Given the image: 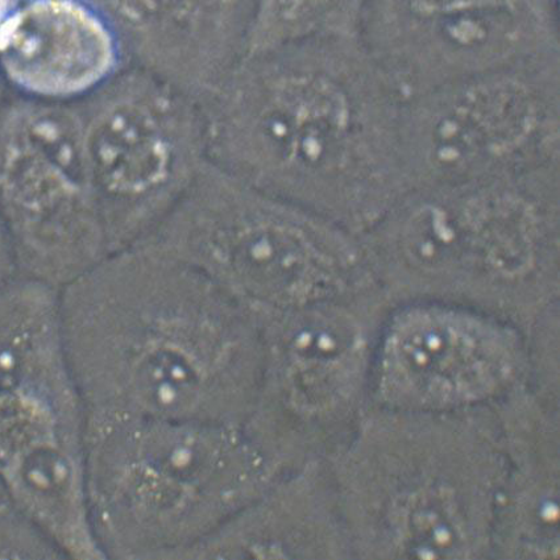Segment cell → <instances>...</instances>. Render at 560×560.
<instances>
[{
  "label": "cell",
  "mask_w": 560,
  "mask_h": 560,
  "mask_svg": "<svg viewBox=\"0 0 560 560\" xmlns=\"http://www.w3.org/2000/svg\"><path fill=\"white\" fill-rule=\"evenodd\" d=\"M211 559L353 560L325 459L280 475L183 557Z\"/></svg>",
  "instance_id": "obj_14"
},
{
  "label": "cell",
  "mask_w": 560,
  "mask_h": 560,
  "mask_svg": "<svg viewBox=\"0 0 560 560\" xmlns=\"http://www.w3.org/2000/svg\"><path fill=\"white\" fill-rule=\"evenodd\" d=\"M0 493H3V489L2 488H0Z\"/></svg>",
  "instance_id": "obj_20"
},
{
  "label": "cell",
  "mask_w": 560,
  "mask_h": 560,
  "mask_svg": "<svg viewBox=\"0 0 560 560\" xmlns=\"http://www.w3.org/2000/svg\"><path fill=\"white\" fill-rule=\"evenodd\" d=\"M530 373L529 335L512 322L452 302H400L380 330L370 405L424 413L494 407Z\"/></svg>",
  "instance_id": "obj_9"
},
{
  "label": "cell",
  "mask_w": 560,
  "mask_h": 560,
  "mask_svg": "<svg viewBox=\"0 0 560 560\" xmlns=\"http://www.w3.org/2000/svg\"><path fill=\"white\" fill-rule=\"evenodd\" d=\"M505 450L491 559L546 560L560 552L559 396L529 382L494 405Z\"/></svg>",
  "instance_id": "obj_13"
},
{
  "label": "cell",
  "mask_w": 560,
  "mask_h": 560,
  "mask_svg": "<svg viewBox=\"0 0 560 560\" xmlns=\"http://www.w3.org/2000/svg\"><path fill=\"white\" fill-rule=\"evenodd\" d=\"M282 474L243 424L86 422L90 523L103 559L183 560Z\"/></svg>",
  "instance_id": "obj_5"
},
{
  "label": "cell",
  "mask_w": 560,
  "mask_h": 560,
  "mask_svg": "<svg viewBox=\"0 0 560 560\" xmlns=\"http://www.w3.org/2000/svg\"><path fill=\"white\" fill-rule=\"evenodd\" d=\"M115 62L105 24L74 0H28L0 21V66L32 94L86 93L112 74Z\"/></svg>",
  "instance_id": "obj_15"
},
{
  "label": "cell",
  "mask_w": 560,
  "mask_h": 560,
  "mask_svg": "<svg viewBox=\"0 0 560 560\" xmlns=\"http://www.w3.org/2000/svg\"><path fill=\"white\" fill-rule=\"evenodd\" d=\"M60 314L86 422L247 420L259 324L188 264L135 244L62 288Z\"/></svg>",
  "instance_id": "obj_1"
},
{
  "label": "cell",
  "mask_w": 560,
  "mask_h": 560,
  "mask_svg": "<svg viewBox=\"0 0 560 560\" xmlns=\"http://www.w3.org/2000/svg\"><path fill=\"white\" fill-rule=\"evenodd\" d=\"M83 148L112 254L148 240L209 161L203 121L151 86L106 103L83 126Z\"/></svg>",
  "instance_id": "obj_12"
},
{
  "label": "cell",
  "mask_w": 560,
  "mask_h": 560,
  "mask_svg": "<svg viewBox=\"0 0 560 560\" xmlns=\"http://www.w3.org/2000/svg\"><path fill=\"white\" fill-rule=\"evenodd\" d=\"M144 242L208 277L256 320L376 282L362 236L210 161Z\"/></svg>",
  "instance_id": "obj_6"
},
{
  "label": "cell",
  "mask_w": 560,
  "mask_h": 560,
  "mask_svg": "<svg viewBox=\"0 0 560 560\" xmlns=\"http://www.w3.org/2000/svg\"><path fill=\"white\" fill-rule=\"evenodd\" d=\"M557 0H365L358 37L404 96L559 57Z\"/></svg>",
  "instance_id": "obj_10"
},
{
  "label": "cell",
  "mask_w": 560,
  "mask_h": 560,
  "mask_svg": "<svg viewBox=\"0 0 560 560\" xmlns=\"http://www.w3.org/2000/svg\"><path fill=\"white\" fill-rule=\"evenodd\" d=\"M392 306L373 282L257 320L259 384L243 427L280 471L327 458L369 409Z\"/></svg>",
  "instance_id": "obj_7"
},
{
  "label": "cell",
  "mask_w": 560,
  "mask_h": 560,
  "mask_svg": "<svg viewBox=\"0 0 560 560\" xmlns=\"http://www.w3.org/2000/svg\"><path fill=\"white\" fill-rule=\"evenodd\" d=\"M70 370L59 289L21 276L0 285V407Z\"/></svg>",
  "instance_id": "obj_16"
},
{
  "label": "cell",
  "mask_w": 560,
  "mask_h": 560,
  "mask_svg": "<svg viewBox=\"0 0 560 560\" xmlns=\"http://www.w3.org/2000/svg\"><path fill=\"white\" fill-rule=\"evenodd\" d=\"M353 560L491 559L505 450L494 407L370 405L325 458Z\"/></svg>",
  "instance_id": "obj_3"
},
{
  "label": "cell",
  "mask_w": 560,
  "mask_h": 560,
  "mask_svg": "<svg viewBox=\"0 0 560 560\" xmlns=\"http://www.w3.org/2000/svg\"><path fill=\"white\" fill-rule=\"evenodd\" d=\"M0 203L19 276L61 291L112 255L72 114L35 113L12 126L0 148Z\"/></svg>",
  "instance_id": "obj_11"
},
{
  "label": "cell",
  "mask_w": 560,
  "mask_h": 560,
  "mask_svg": "<svg viewBox=\"0 0 560 560\" xmlns=\"http://www.w3.org/2000/svg\"><path fill=\"white\" fill-rule=\"evenodd\" d=\"M559 140V57L410 95L398 126L407 192L557 166Z\"/></svg>",
  "instance_id": "obj_8"
},
{
  "label": "cell",
  "mask_w": 560,
  "mask_h": 560,
  "mask_svg": "<svg viewBox=\"0 0 560 560\" xmlns=\"http://www.w3.org/2000/svg\"><path fill=\"white\" fill-rule=\"evenodd\" d=\"M362 240L392 304L452 302L529 335L559 312V165L408 191Z\"/></svg>",
  "instance_id": "obj_4"
},
{
  "label": "cell",
  "mask_w": 560,
  "mask_h": 560,
  "mask_svg": "<svg viewBox=\"0 0 560 560\" xmlns=\"http://www.w3.org/2000/svg\"><path fill=\"white\" fill-rule=\"evenodd\" d=\"M210 163L363 235L407 195L404 96L359 37L277 57L211 93Z\"/></svg>",
  "instance_id": "obj_2"
},
{
  "label": "cell",
  "mask_w": 560,
  "mask_h": 560,
  "mask_svg": "<svg viewBox=\"0 0 560 560\" xmlns=\"http://www.w3.org/2000/svg\"><path fill=\"white\" fill-rule=\"evenodd\" d=\"M16 270L15 256L3 243L2 230H0V285L14 279Z\"/></svg>",
  "instance_id": "obj_18"
},
{
  "label": "cell",
  "mask_w": 560,
  "mask_h": 560,
  "mask_svg": "<svg viewBox=\"0 0 560 560\" xmlns=\"http://www.w3.org/2000/svg\"><path fill=\"white\" fill-rule=\"evenodd\" d=\"M0 559H66L42 527L4 492L0 493Z\"/></svg>",
  "instance_id": "obj_17"
},
{
  "label": "cell",
  "mask_w": 560,
  "mask_h": 560,
  "mask_svg": "<svg viewBox=\"0 0 560 560\" xmlns=\"http://www.w3.org/2000/svg\"><path fill=\"white\" fill-rule=\"evenodd\" d=\"M12 0H0V21H2V19L8 15V11L10 9V4H11V10H12Z\"/></svg>",
  "instance_id": "obj_19"
}]
</instances>
